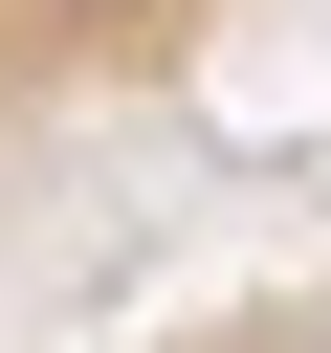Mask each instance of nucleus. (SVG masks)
Returning a JSON list of instances; mask_svg holds the SVG:
<instances>
[{"label":"nucleus","instance_id":"1","mask_svg":"<svg viewBox=\"0 0 331 353\" xmlns=\"http://www.w3.org/2000/svg\"><path fill=\"white\" fill-rule=\"evenodd\" d=\"M221 22H243V0H0V199L66 176L110 110H154Z\"/></svg>","mask_w":331,"mask_h":353},{"label":"nucleus","instance_id":"2","mask_svg":"<svg viewBox=\"0 0 331 353\" xmlns=\"http://www.w3.org/2000/svg\"><path fill=\"white\" fill-rule=\"evenodd\" d=\"M132 353H331V287H287V309H199V331H132Z\"/></svg>","mask_w":331,"mask_h":353}]
</instances>
